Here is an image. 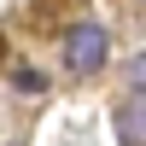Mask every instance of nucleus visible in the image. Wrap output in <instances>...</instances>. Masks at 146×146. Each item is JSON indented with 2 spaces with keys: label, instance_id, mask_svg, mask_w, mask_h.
Segmentation results:
<instances>
[{
  "label": "nucleus",
  "instance_id": "1",
  "mask_svg": "<svg viewBox=\"0 0 146 146\" xmlns=\"http://www.w3.org/2000/svg\"><path fill=\"white\" fill-rule=\"evenodd\" d=\"M105 47H111V41H105L100 23H76V29L64 35V64L76 70V76H94V70L105 64Z\"/></svg>",
  "mask_w": 146,
  "mask_h": 146
},
{
  "label": "nucleus",
  "instance_id": "2",
  "mask_svg": "<svg viewBox=\"0 0 146 146\" xmlns=\"http://www.w3.org/2000/svg\"><path fill=\"white\" fill-rule=\"evenodd\" d=\"M123 140H146V100L123 105Z\"/></svg>",
  "mask_w": 146,
  "mask_h": 146
}]
</instances>
